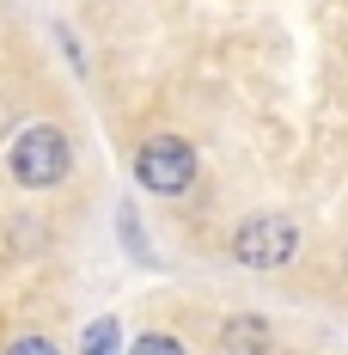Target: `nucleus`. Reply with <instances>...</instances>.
<instances>
[{
  "instance_id": "f257e3e1",
  "label": "nucleus",
  "mask_w": 348,
  "mask_h": 355,
  "mask_svg": "<svg viewBox=\"0 0 348 355\" xmlns=\"http://www.w3.org/2000/svg\"><path fill=\"white\" fill-rule=\"evenodd\" d=\"M6 166H12V178H19L25 190H49V184L68 178L73 147H68V135H62L55 123H25L19 141H12V153H6Z\"/></svg>"
},
{
  "instance_id": "f03ea898",
  "label": "nucleus",
  "mask_w": 348,
  "mask_h": 355,
  "mask_svg": "<svg viewBox=\"0 0 348 355\" xmlns=\"http://www.w3.org/2000/svg\"><path fill=\"white\" fill-rule=\"evenodd\" d=\"M293 251H300V227L287 214H250L232 227V257L244 270H281Z\"/></svg>"
},
{
  "instance_id": "7ed1b4c3",
  "label": "nucleus",
  "mask_w": 348,
  "mask_h": 355,
  "mask_svg": "<svg viewBox=\"0 0 348 355\" xmlns=\"http://www.w3.org/2000/svg\"><path fill=\"white\" fill-rule=\"evenodd\" d=\"M135 178L153 196H183L196 184V147L183 141V135H153L135 153Z\"/></svg>"
},
{
  "instance_id": "20e7f679",
  "label": "nucleus",
  "mask_w": 348,
  "mask_h": 355,
  "mask_svg": "<svg viewBox=\"0 0 348 355\" xmlns=\"http://www.w3.org/2000/svg\"><path fill=\"white\" fill-rule=\"evenodd\" d=\"M220 349H226V355H269V319H257V313L226 319V331H220Z\"/></svg>"
},
{
  "instance_id": "39448f33",
  "label": "nucleus",
  "mask_w": 348,
  "mask_h": 355,
  "mask_svg": "<svg viewBox=\"0 0 348 355\" xmlns=\"http://www.w3.org/2000/svg\"><path fill=\"white\" fill-rule=\"evenodd\" d=\"M116 233H122V245H129V257H135V263H153V245H147V233H140V214L129 209V202L116 209Z\"/></svg>"
},
{
  "instance_id": "423d86ee",
  "label": "nucleus",
  "mask_w": 348,
  "mask_h": 355,
  "mask_svg": "<svg viewBox=\"0 0 348 355\" xmlns=\"http://www.w3.org/2000/svg\"><path fill=\"white\" fill-rule=\"evenodd\" d=\"M116 337H122L116 319H92L86 324V355H116Z\"/></svg>"
},
{
  "instance_id": "0eeeda50",
  "label": "nucleus",
  "mask_w": 348,
  "mask_h": 355,
  "mask_svg": "<svg viewBox=\"0 0 348 355\" xmlns=\"http://www.w3.org/2000/svg\"><path fill=\"white\" fill-rule=\"evenodd\" d=\"M129 355H183V343L165 337V331H147V337H135V349H129Z\"/></svg>"
},
{
  "instance_id": "6e6552de",
  "label": "nucleus",
  "mask_w": 348,
  "mask_h": 355,
  "mask_svg": "<svg viewBox=\"0 0 348 355\" xmlns=\"http://www.w3.org/2000/svg\"><path fill=\"white\" fill-rule=\"evenodd\" d=\"M6 355H62V349H55L49 337H19V343H12Z\"/></svg>"
}]
</instances>
